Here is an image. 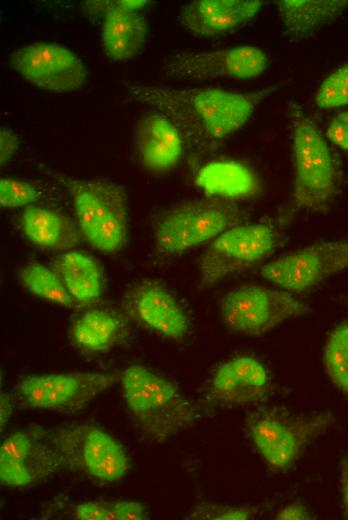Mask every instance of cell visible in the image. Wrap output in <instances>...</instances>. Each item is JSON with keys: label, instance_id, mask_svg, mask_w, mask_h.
Instances as JSON below:
<instances>
[{"label": "cell", "instance_id": "obj_1", "mask_svg": "<svg viewBox=\"0 0 348 520\" xmlns=\"http://www.w3.org/2000/svg\"><path fill=\"white\" fill-rule=\"evenodd\" d=\"M281 83L253 91L217 88H172L126 83V100L154 108L168 117L182 136L185 151L200 159L214 152L243 127L257 106Z\"/></svg>", "mask_w": 348, "mask_h": 520}, {"label": "cell", "instance_id": "obj_2", "mask_svg": "<svg viewBox=\"0 0 348 520\" xmlns=\"http://www.w3.org/2000/svg\"><path fill=\"white\" fill-rule=\"evenodd\" d=\"M292 137L294 182L292 211H326L337 195L340 171L334 153L316 123L296 101L287 105Z\"/></svg>", "mask_w": 348, "mask_h": 520}, {"label": "cell", "instance_id": "obj_3", "mask_svg": "<svg viewBox=\"0 0 348 520\" xmlns=\"http://www.w3.org/2000/svg\"><path fill=\"white\" fill-rule=\"evenodd\" d=\"M119 382L132 418L152 441H166L198 420L197 409L179 387L144 365L123 369Z\"/></svg>", "mask_w": 348, "mask_h": 520}, {"label": "cell", "instance_id": "obj_4", "mask_svg": "<svg viewBox=\"0 0 348 520\" xmlns=\"http://www.w3.org/2000/svg\"><path fill=\"white\" fill-rule=\"evenodd\" d=\"M53 177L71 197L81 235L95 249L115 253L126 244L129 205L125 188L109 179Z\"/></svg>", "mask_w": 348, "mask_h": 520}, {"label": "cell", "instance_id": "obj_5", "mask_svg": "<svg viewBox=\"0 0 348 520\" xmlns=\"http://www.w3.org/2000/svg\"><path fill=\"white\" fill-rule=\"evenodd\" d=\"M245 428L256 451L269 467L287 471L307 447L333 424L330 413H297L283 407L262 406L246 418Z\"/></svg>", "mask_w": 348, "mask_h": 520}, {"label": "cell", "instance_id": "obj_6", "mask_svg": "<svg viewBox=\"0 0 348 520\" xmlns=\"http://www.w3.org/2000/svg\"><path fill=\"white\" fill-rule=\"evenodd\" d=\"M247 219L248 213L231 200L211 197L177 204L157 217L155 248L161 256H178Z\"/></svg>", "mask_w": 348, "mask_h": 520}, {"label": "cell", "instance_id": "obj_7", "mask_svg": "<svg viewBox=\"0 0 348 520\" xmlns=\"http://www.w3.org/2000/svg\"><path fill=\"white\" fill-rule=\"evenodd\" d=\"M65 469L103 482L123 478L130 459L123 445L103 428L75 423L48 429Z\"/></svg>", "mask_w": 348, "mask_h": 520}, {"label": "cell", "instance_id": "obj_8", "mask_svg": "<svg viewBox=\"0 0 348 520\" xmlns=\"http://www.w3.org/2000/svg\"><path fill=\"white\" fill-rule=\"evenodd\" d=\"M276 229L268 223H243L226 230L206 248L199 262L200 285L211 287L268 258L280 245Z\"/></svg>", "mask_w": 348, "mask_h": 520}, {"label": "cell", "instance_id": "obj_9", "mask_svg": "<svg viewBox=\"0 0 348 520\" xmlns=\"http://www.w3.org/2000/svg\"><path fill=\"white\" fill-rule=\"evenodd\" d=\"M119 381V375L100 372L32 374L19 380L12 398L21 408L76 412Z\"/></svg>", "mask_w": 348, "mask_h": 520}, {"label": "cell", "instance_id": "obj_10", "mask_svg": "<svg viewBox=\"0 0 348 520\" xmlns=\"http://www.w3.org/2000/svg\"><path fill=\"white\" fill-rule=\"evenodd\" d=\"M220 310L230 330L243 335H260L289 319L308 314L310 307L285 290L244 285L222 298Z\"/></svg>", "mask_w": 348, "mask_h": 520}, {"label": "cell", "instance_id": "obj_11", "mask_svg": "<svg viewBox=\"0 0 348 520\" xmlns=\"http://www.w3.org/2000/svg\"><path fill=\"white\" fill-rule=\"evenodd\" d=\"M268 66L269 58L264 51L239 45L212 51L177 52L165 60L162 70L166 77L177 80H247L263 74Z\"/></svg>", "mask_w": 348, "mask_h": 520}, {"label": "cell", "instance_id": "obj_12", "mask_svg": "<svg viewBox=\"0 0 348 520\" xmlns=\"http://www.w3.org/2000/svg\"><path fill=\"white\" fill-rule=\"evenodd\" d=\"M348 267V241L315 243L285 254L261 269L262 276L290 293L312 290Z\"/></svg>", "mask_w": 348, "mask_h": 520}, {"label": "cell", "instance_id": "obj_13", "mask_svg": "<svg viewBox=\"0 0 348 520\" xmlns=\"http://www.w3.org/2000/svg\"><path fill=\"white\" fill-rule=\"evenodd\" d=\"M65 469L50 441L48 429L39 426L11 433L0 446V479L5 485L27 487Z\"/></svg>", "mask_w": 348, "mask_h": 520}, {"label": "cell", "instance_id": "obj_14", "mask_svg": "<svg viewBox=\"0 0 348 520\" xmlns=\"http://www.w3.org/2000/svg\"><path fill=\"white\" fill-rule=\"evenodd\" d=\"M8 64L32 85L56 93L82 88L88 75L83 61L74 52L51 42L16 49L9 56Z\"/></svg>", "mask_w": 348, "mask_h": 520}, {"label": "cell", "instance_id": "obj_15", "mask_svg": "<svg viewBox=\"0 0 348 520\" xmlns=\"http://www.w3.org/2000/svg\"><path fill=\"white\" fill-rule=\"evenodd\" d=\"M122 308L127 318L172 340L184 339L190 319L174 295L156 281H143L126 291Z\"/></svg>", "mask_w": 348, "mask_h": 520}, {"label": "cell", "instance_id": "obj_16", "mask_svg": "<svg viewBox=\"0 0 348 520\" xmlns=\"http://www.w3.org/2000/svg\"><path fill=\"white\" fill-rule=\"evenodd\" d=\"M271 378L264 365L250 356H238L220 364L208 385V398L226 407H245L268 399Z\"/></svg>", "mask_w": 348, "mask_h": 520}, {"label": "cell", "instance_id": "obj_17", "mask_svg": "<svg viewBox=\"0 0 348 520\" xmlns=\"http://www.w3.org/2000/svg\"><path fill=\"white\" fill-rule=\"evenodd\" d=\"M264 3L261 0H197L181 7L178 20L196 36L218 37L249 22Z\"/></svg>", "mask_w": 348, "mask_h": 520}, {"label": "cell", "instance_id": "obj_18", "mask_svg": "<svg viewBox=\"0 0 348 520\" xmlns=\"http://www.w3.org/2000/svg\"><path fill=\"white\" fill-rule=\"evenodd\" d=\"M134 146L140 163L152 173L172 170L185 152L178 129L158 111L138 119L134 128Z\"/></svg>", "mask_w": 348, "mask_h": 520}, {"label": "cell", "instance_id": "obj_19", "mask_svg": "<svg viewBox=\"0 0 348 520\" xmlns=\"http://www.w3.org/2000/svg\"><path fill=\"white\" fill-rule=\"evenodd\" d=\"M145 0H121L103 17L102 47L108 58L125 61L136 56L147 39V21L140 10L147 5Z\"/></svg>", "mask_w": 348, "mask_h": 520}, {"label": "cell", "instance_id": "obj_20", "mask_svg": "<svg viewBox=\"0 0 348 520\" xmlns=\"http://www.w3.org/2000/svg\"><path fill=\"white\" fill-rule=\"evenodd\" d=\"M196 185L208 195L226 200H240L256 196L260 180L247 164L220 159L202 165L195 176Z\"/></svg>", "mask_w": 348, "mask_h": 520}, {"label": "cell", "instance_id": "obj_21", "mask_svg": "<svg viewBox=\"0 0 348 520\" xmlns=\"http://www.w3.org/2000/svg\"><path fill=\"white\" fill-rule=\"evenodd\" d=\"M288 41L307 39L348 10V0L275 1Z\"/></svg>", "mask_w": 348, "mask_h": 520}, {"label": "cell", "instance_id": "obj_22", "mask_svg": "<svg viewBox=\"0 0 348 520\" xmlns=\"http://www.w3.org/2000/svg\"><path fill=\"white\" fill-rule=\"evenodd\" d=\"M20 225L31 243L49 250H71L82 236L78 226L67 216L36 204L24 207Z\"/></svg>", "mask_w": 348, "mask_h": 520}, {"label": "cell", "instance_id": "obj_23", "mask_svg": "<svg viewBox=\"0 0 348 520\" xmlns=\"http://www.w3.org/2000/svg\"><path fill=\"white\" fill-rule=\"evenodd\" d=\"M128 332L123 315L109 309H91L75 319L70 329V337L77 348L97 353L121 343Z\"/></svg>", "mask_w": 348, "mask_h": 520}, {"label": "cell", "instance_id": "obj_24", "mask_svg": "<svg viewBox=\"0 0 348 520\" xmlns=\"http://www.w3.org/2000/svg\"><path fill=\"white\" fill-rule=\"evenodd\" d=\"M54 270L70 295L82 306L100 298L104 291V276L97 260L91 255L68 250L54 260Z\"/></svg>", "mask_w": 348, "mask_h": 520}, {"label": "cell", "instance_id": "obj_25", "mask_svg": "<svg viewBox=\"0 0 348 520\" xmlns=\"http://www.w3.org/2000/svg\"><path fill=\"white\" fill-rule=\"evenodd\" d=\"M17 277L26 290L41 299L66 308L81 306L70 295L58 273L41 263H27L18 271Z\"/></svg>", "mask_w": 348, "mask_h": 520}, {"label": "cell", "instance_id": "obj_26", "mask_svg": "<svg viewBox=\"0 0 348 520\" xmlns=\"http://www.w3.org/2000/svg\"><path fill=\"white\" fill-rule=\"evenodd\" d=\"M74 516L79 520H143L146 507L136 501L92 500L78 504Z\"/></svg>", "mask_w": 348, "mask_h": 520}, {"label": "cell", "instance_id": "obj_27", "mask_svg": "<svg viewBox=\"0 0 348 520\" xmlns=\"http://www.w3.org/2000/svg\"><path fill=\"white\" fill-rule=\"evenodd\" d=\"M323 359L333 384L348 395V322L332 330L324 348Z\"/></svg>", "mask_w": 348, "mask_h": 520}, {"label": "cell", "instance_id": "obj_28", "mask_svg": "<svg viewBox=\"0 0 348 520\" xmlns=\"http://www.w3.org/2000/svg\"><path fill=\"white\" fill-rule=\"evenodd\" d=\"M315 103L321 109H334L348 105V62L330 73L319 85Z\"/></svg>", "mask_w": 348, "mask_h": 520}, {"label": "cell", "instance_id": "obj_29", "mask_svg": "<svg viewBox=\"0 0 348 520\" xmlns=\"http://www.w3.org/2000/svg\"><path fill=\"white\" fill-rule=\"evenodd\" d=\"M41 190L35 184L14 177L0 180V205L3 208L26 207L40 200Z\"/></svg>", "mask_w": 348, "mask_h": 520}, {"label": "cell", "instance_id": "obj_30", "mask_svg": "<svg viewBox=\"0 0 348 520\" xmlns=\"http://www.w3.org/2000/svg\"><path fill=\"white\" fill-rule=\"evenodd\" d=\"M256 507L249 505H225L203 502L188 514L186 519L196 520H246L256 515Z\"/></svg>", "mask_w": 348, "mask_h": 520}, {"label": "cell", "instance_id": "obj_31", "mask_svg": "<svg viewBox=\"0 0 348 520\" xmlns=\"http://www.w3.org/2000/svg\"><path fill=\"white\" fill-rule=\"evenodd\" d=\"M324 135L332 144L348 152V110L331 119Z\"/></svg>", "mask_w": 348, "mask_h": 520}, {"label": "cell", "instance_id": "obj_32", "mask_svg": "<svg viewBox=\"0 0 348 520\" xmlns=\"http://www.w3.org/2000/svg\"><path fill=\"white\" fill-rule=\"evenodd\" d=\"M20 145L18 136L10 129L1 127L0 130V162L6 165L15 155Z\"/></svg>", "mask_w": 348, "mask_h": 520}, {"label": "cell", "instance_id": "obj_33", "mask_svg": "<svg viewBox=\"0 0 348 520\" xmlns=\"http://www.w3.org/2000/svg\"><path fill=\"white\" fill-rule=\"evenodd\" d=\"M275 518L280 520H308L312 519L313 515L303 503L295 501L281 508Z\"/></svg>", "mask_w": 348, "mask_h": 520}, {"label": "cell", "instance_id": "obj_34", "mask_svg": "<svg viewBox=\"0 0 348 520\" xmlns=\"http://www.w3.org/2000/svg\"><path fill=\"white\" fill-rule=\"evenodd\" d=\"M340 487L344 514L348 518V456L343 455L339 464Z\"/></svg>", "mask_w": 348, "mask_h": 520}, {"label": "cell", "instance_id": "obj_35", "mask_svg": "<svg viewBox=\"0 0 348 520\" xmlns=\"http://www.w3.org/2000/svg\"><path fill=\"white\" fill-rule=\"evenodd\" d=\"M12 396H9L7 393L1 391L0 396V423H1V431L9 421L12 415Z\"/></svg>", "mask_w": 348, "mask_h": 520}, {"label": "cell", "instance_id": "obj_36", "mask_svg": "<svg viewBox=\"0 0 348 520\" xmlns=\"http://www.w3.org/2000/svg\"><path fill=\"white\" fill-rule=\"evenodd\" d=\"M341 300L344 304L348 305V296L342 297Z\"/></svg>", "mask_w": 348, "mask_h": 520}]
</instances>
